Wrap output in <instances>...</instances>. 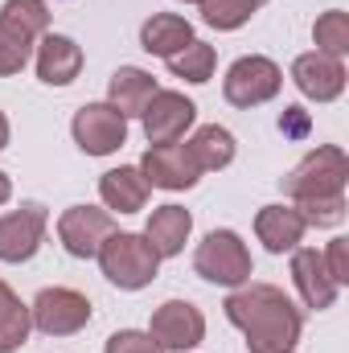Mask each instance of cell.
<instances>
[{"instance_id": "obj_34", "label": "cell", "mask_w": 349, "mask_h": 353, "mask_svg": "<svg viewBox=\"0 0 349 353\" xmlns=\"http://www.w3.org/2000/svg\"><path fill=\"white\" fill-rule=\"evenodd\" d=\"M185 4H197V0H185Z\"/></svg>"}, {"instance_id": "obj_25", "label": "cell", "mask_w": 349, "mask_h": 353, "mask_svg": "<svg viewBox=\"0 0 349 353\" xmlns=\"http://www.w3.org/2000/svg\"><path fill=\"white\" fill-rule=\"evenodd\" d=\"M197 8H201V21H206L210 29H218V33L243 29V25L259 12L255 0H197Z\"/></svg>"}, {"instance_id": "obj_26", "label": "cell", "mask_w": 349, "mask_h": 353, "mask_svg": "<svg viewBox=\"0 0 349 353\" xmlns=\"http://www.w3.org/2000/svg\"><path fill=\"white\" fill-rule=\"evenodd\" d=\"M312 41H317V54L346 58L349 54V12H341V8L321 12L317 25H312Z\"/></svg>"}, {"instance_id": "obj_18", "label": "cell", "mask_w": 349, "mask_h": 353, "mask_svg": "<svg viewBox=\"0 0 349 353\" xmlns=\"http://www.w3.org/2000/svg\"><path fill=\"white\" fill-rule=\"evenodd\" d=\"M99 197L111 214H140L148 205V181L136 165H119L99 176Z\"/></svg>"}, {"instance_id": "obj_14", "label": "cell", "mask_w": 349, "mask_h": 353, "mask_svg": "<svg viewBox=\"0 0 349 353\" xmlns=\"http://www.w3.org/2000/svg\"><path fill=\"white\" fill-rule=\"evenodd\" d=\"M33 62H37V79L46 87H70L83 70V46L66 33H41Z\"/></svg>"}, {"instance_id": "obj_8", "label": "cell", "mask_w": 349, "mask_h": 353, "mask_svg": "<svg viewBox=\"0 0 349 353\" xmlns=\"http://www.w3.org/2000/svg\"><path fill=\"white\" fill-rule=\"evenodd\" d=\"M148 333H152V341L165 353L197 350V345L206 341V316H201V308L189 304V300H165V304L152 312Z\"/></svg>"}, {"instance_id": "obj_30", "label": "cell", "mask_w": 349, "mask_h": 353, "mask_svg": "<svg viewBox=\"0 0 349 353\" xmlns=\"http://www.w3.org/2000/svg\"><path fill=\"white\" fill-rule=\"evenodd\" d=\"M279 128H288L292 136H304V132H308V119H304V111H300V107H288V111H283V119H279Z\"/></svg>"}, {"instance_id": "obj_24", "label": "cell", "mask_w": 349, "mask_h": 353, "mask_svg": "<svg viewBox=\"0 0 349 353\" xmlns=\"http://www.w3.org/2000/svg\"><path fill=\"white\" fill-rule=\"evenodd\" d=\"M214 62H218L214 46L193 37V41H189L181 54H173V58H169V70H173L177 79H185V83L201 87V83H210V79H214Z\"/></svg>"}, {"instance_id": "obj_7", "label": "cell", "mask_w": 349, "mask_h": 353, "mask_svg": "<svg viewBox=\"0 0 349 353\" xmlns=\"http://www.w3.org/2000/svg\"><path fill=\"white\" fill-rule=\"evenodd\" d=\"M70 136L87 157H111L128 144V119L111 103H87L74 111Z\"/></svg>"}, {"instance_id": "obj_33", "label": "cell", "mask_w": 349, "mask_h": 353, "mask_svg": "<svg viewBox=\"0 0 349 353\" xmlns=\"http://www.w3.org/2000/svg\"><path fill=\"white\" fill-rule=\"evenodd\" d=\"M255 4H259V8H263V4H267V0H255Z\"/></svg>"}, {"instance_id": "obj_27", "label": "cell", "mask_w": 349, "mask_h": 353, "mask_svg": "<svg viewBox=\"0 0 349 353\" xmlns=\"http://www.w3.org/2000/svg\"><path fill=\"white\" fill-rule=\"evenodd\" d=\"M296 214L304 218V226H341V218H346V197H333V201H304V205H296Z\"/></svg>"}, {"instance_id": "obj_3", "label": "cell", "mask_w": 349, "mask_h": 353, "mask_svg": "<svg viewBox=\"0 0 349 353\" xmlns=\"http://www.w3.org/2000/svg\"><path fill=\"white\" fill-rule=\"evenodd\" d=\"M99 267L107 275V283H115L119 292H140L157 279L161 271V255L152 251V243L144 234H132V230H115L107 234V243L99 247Z\"/></svg>"}, {"instance_id": "obj_19", "label": "cell", "mask_w": 349, "mask_h": 353, "mask_svg": "<svg viewBox=\"0 0 349 353\" xmlns=\"http://www.w3.org/2000/svg\"><path fill=\"white\" fill-rule=\"evenodd\" d=\"M157 79L148 74V70H140V66H119L115 74H111V83H107V103L123 115V119H132V115H140L144 107H148V99L157 94Z\"/></svg>"}, {"instance_id": "obj_31", "label": "cell", "mask_w": 349, "mask_h": 353, "mask_svg": "<svg viewBox=\"0 0 349 353\" xmlns=\"http://www.w3.org/2000/svg\"><path fill=\"white\" fill-rule=\"evenodd\" d=\"M8 136H12V132H8V115H4V111H0V152H4V148H8Z\"/></svg>"}, {"instance_id": "obj_6", "label": "cell", "mask_w": 349, "mask_h": 353, "mask_svg": "<svg viewBox=\"0 0 349 353\" xmlns=\"http://www.w3.org/2000/svg\"><path fill=\"white\" fill-rule=\"evenodd\" d=\"M283 87V70L263 58V54H247L239 62H230L226 79H222V94L230 107H259V103H271Z\"/></svg>"}, {"instance_id": "obj_29", "label": "cell", "mask_w": 349, "mask_h": 353, "mask_svg": "<svg viewBox=\"0 0 349 353\" xmlns=\"http://www.w3.org/2000/svg\"><path fill=\"white\" fill-rule=\"evenodd\" d=\"M321 255H325L329 275L337 279V288H346V283H349V243H346V239H333V243H329V251H321Z\"/></svg>"}, {"instance_id": "obj_32", "label": "cell", "mask_w": 349, "mask_h": 353, "mask_svg": "<svg viewBox=\"0 0 349 353\" xmlns=\"http://www.w3.org/2000/svg\"><path fill=\"white\" fill-rule=\"evenodd\" d=\"M12 197V181H8V173H0V205Z\"/></svg>"}, {"instance_id": "obj_1", "label": "cell", "mask_w": 349, "mask_h": 353, "mask_svg": "<svg viewBox=\"0 0 349 353\" xmlns=\"http://www.w3.org/2000/svg\"><path fill=\"white\" fill-rule=\"evenodd\" d=\"M222 308H226V321L235 329H243L247 353H292L300 345L304 316L283 296V288H275V283H251L247 279L243 288H230Z\"/></svg>"}, {"instance_id": "obj_22", "label": "cell", "mask_w": 349, "mask_h": 353, "mask_svg": "<svg viewBox=\"0 0 349 353\" xmlns=\"http://www.w3.org/2000/svg\"><path fill=\"white\" fill-rule=\"evenodd\" d=\"M37 50V33H29L25 25H17L12 17L0 12V79H12L29 66Z\"/></svg>"}, {"instance_id": "obj_15", "label": "cell", "mask_w": 349, "mask_h": 353, "mask_svg": "<svg viewBox=\"0 0 349 353\" xmlns=\"http://www.w3.org/2000/svg\"><path fill=\"white\" fill-rule=\"evenodd\" d=\"M292 283H296V292H300V300L308 304V308H317V312H325V308H333V300H337V279L329 275V267H325V255L317 251V247H296L292 251Z\"/></svg>"}, {"instance_id": "obj_13", "label": "cell", "mask_w": 349, "mask_h": 353, "mask_svg": "<svg viewBox=\"0 0 349 353\" xmlns=\"http://www.w3.org/2000/svg\"><path fill=\"white\" fill-rule=\"evenodd\" d=\"M292 83H296V90L304 99H312V103H333L346 90V62L341 58H329V54H317V50L312 54H300L292 62Z\"/></svg>"}, {"instance_id": "obj_4", "label": "cell", "mask_w": 349, "mask_h": 353, "mask_svg": "<svg viewBox=\"0 0 349 353\" xmlns=\"http://www.w3.org/2000/svg\"><path fill=\"white\" fill-rule=\"evenodd\" d=\"M193 271L206 279V283H218V288H243L255 263H251V251L247 243L235 234V230H210L197 251H193Z\"/></svg>"}, {"instance_id": "obj_21", "label": "cell", "mask_w": 349, "mask_h": 353, "mask_svg": "<svg viewBox=\"0 0 349 353\" xmlns=\"http://www.w3.org/2000/svg\"><path fill=\"white\" fill-rule=\"evenodd\" d=\"M185 144H189V152H193V161H197L201 173H218V169H226V165L235 161V152H239L235 136H230L222 123H206V128H197Z\"/></svg>"}, {"instance_id": "obj_2", "label": "cell", "mask_w": 349, "mask_h": 353, "mask_svg": "<svg viewBox=\"0 0 349 353\" xmlns=\"http://www.w3.org/2000/svg\"><path fill=\"white\" fill-rule=\"evenodd\" d=\"M346 181H349L346 152L337 144H321V148H312L292 173L283 176V193L292 197V205L333 201V197H346Z\"/></svg>"}, {"instance_id": "obj_20", "label": "cell", "mask_w": 349, "mask_h": 353, "mask_svg": "<svg viewBox=\"0 0 349 353\" xmlns=\"http://www.w3.org/2000/svg\"><path fill=\"white\" fill-rule=\"evenodd\" d=\"M189 41H193V25L185 17H177V12H152L140 25V50H148V54H157L165 62L173 54H181Z\"/></svg>"}, {"instance_id": "obj_5", "label": "cell", "mask_w": 349, "mask_h": 353, "mask_svg": "<svg viewBox=\"0 0 349 353\" xmlns=\"http://www.w3.org/2000/svg\"><path fill=\"white\" fill-rule=\"evenodd\" d=\"M29 321L46 337H74L90 325V300L74 288H41L29 304Z\"/></svg>"}, {"instance_id": "obj_9", "label": "cell", "mask_w": 349, "mask_h": 353, "mask_svg": "<svg viewBox=\"0 0 349 353\" xmlns=\"http://www.w3.org/2000/svg\"><path fill=\"white\" fill-rule=\"evenodd\" d=\"M46 226H50V214L37 201H25L21 210L4 214L0 218V263H29L46 243Z\"/></svg>"}, {"instance_id": "obj_10", "label": "cell", "mask_w": 349, "mask_h": 353, "mask_svg": "<svg viewBox=\"0 0 349 353\" xmlns=\"http://www.w3.org/2000/svg\"><path fill=\"white\" fill-rule=\"evenodd\" d=\"M136 169L144 173L148 189H169V193L193 189L201 181V169H197L189 144H181V140H173V144H152Z\"/></svg>"}, {"instance_id": "obj_17", "label": "cell", "mask_w": 349, "mask_h": 353, "mask_svg": "<svg viewBox=\"0 0 349 353\" xmlns=\"http://www.w3.org/2000/svg\"><path fill=\"white\" fill-rule=\"evenodd\" d=\"M304 218L296 214V205H263L255 214V234L271 255H288L304 243Z\"/></svg>"}, {"instance_id": "obj_16", "label": "cell", "mask_w": 349, "mask_h": 353, "mask_svg": "<svg viewBox=\"0 0 349 353\" xmlns=\"http://www.w3.org/2000/svg\"><path fill=\"white\" fill-rule=\"evenodd\" d=\"M189 234H193V214L185 205H173V201L169 205H157L152 218H148V226H144V239L152 243V251L161 259H177L185 251Z\"/></svg>"}, {"instance_id": "obj_23", "label": "cell", "mask_w": 349, "mask_h": 353, "mask_svg": "<svg viewBox=\"0 0 349 353\" xmlns=\"http://www.w3.org/2000/svg\"><path fill=\"white\" fill-rule=\"evenodd\" d=\"M33 333L29 321V304H21V296L0 279V353H17Z\"/></svg>"}, {"instance_id": "obj_28", "label": "cell", "mask_w": 349, "mask_h": 353, "mask_svg": "<svg viewBox=\"0 0 349 353\" xmlns=\"http://www.w3.org/2000/svg\"><path fill=\"white\" fill-rule=\"evenodd\" d=\"M103 353H165L157 341H152V333H144V329H119V333H111L107 337V350Z\"/></svg>"}, {"instance_id": "obj_12", "label": "cell", "mask_w": 349, "mask_h": 353, "mask_svg": "<svg viewBox=\"0 0 349 353\" xmlns=\"http://www.w3.org/2000/svg\"><path fill=\"white\" fill-rule=\"evenodd\" d=\"M193 119H197V103L185 99L181 90H157L148 99V107L140 111L148 144H173V140H181L193 128Z\"/></svg>"}, {"instance_id": "obj_11", "label": "cell", "mask_w": 349, "mask_h": 353, "mask_svg": "<svg viewBox=\"0 0 349 353\" xmlns=\"http://www.w3.org/2000/svg\"><path fill=\"white\" fill-rule=\"evenodd\" d=\"M107 234H115L111 210H99V205H70V210L58 218V239H62L66 255H74V259H94L99 247L107 243Z\"/></svg>"}]
</instances>
